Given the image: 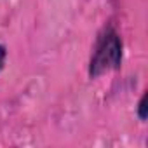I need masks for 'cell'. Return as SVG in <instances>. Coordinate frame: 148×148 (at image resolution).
Instances as JSON below:
<instances>
[{
	"label": "cell",
	"mask_w": 148,
	"mask_h": 148,
	"mask_svg": "<svg viewBox=\"0 0 148 148\" xmlns=\"http://www.w3.org/2000/svg\"><path fill=\"white\" fill-rule=\"evenodd\" d=\"M122 61V44L119 35L113 30H106V33L99 38L98 47L94 51L91 61V77H98L108 70H115Z\"/></svg>",
	"instance_id": "obj_1"
},
{
	"label": "cell",
	"mask_w": 148,
	"mask_h": 148,
	"mask_svg": "<svg viewBox=\"0 0 148 148\" xmlns=\"http://www.w3.org/2000/svg\"><path fill=\"white\" fill-rule=\"evenodd\" d=\"M138 115H139V119H141V120H145V119H146V96H143V98H141V101H139Z\"/></svg>",
	"instance_id": "obj_2"
},
{
	"label": "cell",
	"mask_w": 148,
	"mask_h": 148,
	"mask_svg": "<svg viewBox=\"0 0 148 148\" xmlns=\"http://www.w3.org/2000/svg\"><path fill=\"white\" fill-rule=\"evenodd\" d=\"M4 59H5V49L0 45V70H2V66H4Z\"/></svg>",
	"instance_id": "obj_3"
}]
</instances>
